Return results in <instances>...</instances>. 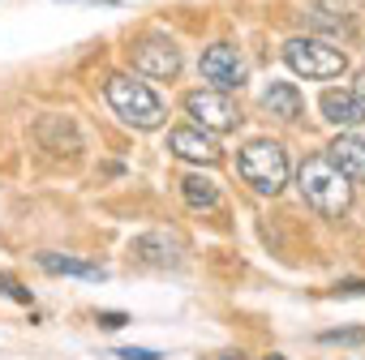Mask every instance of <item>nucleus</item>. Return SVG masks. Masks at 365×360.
Masks as SVG:
<instances>
[{"mask_svg":"<svg viewBox=\"0 0 365 360\" xmlns=\"http://www.w3.org/2000/svg\"><path fill=\"white\" fill-rule=\"evenodd\" d=\"M103 95H108L112 112H116L125 125H133V129H159V125H163V116H168L163 99H159L146 82H133V78H125V73L108 78Z\"/></svg>","mask_w":365,"mask_h":360,"instance_id":"nucleus-2","label":"nucleus"},{"mask_svg":"<svg viewBox=\"0 0 365 360\" xmlns=\"http://www.w3.org/2000/svg\"><path fill=\"white\" fill-rule=\"evenodd\" d=\"M86 5H116V0H86Z\"/></svg>","mask_w":365,"mask_h":360,"instance_id":"nucleus-21","label":"nucleus"},{"mask_svg":"<svg viewBox=\"0 0 365 360\" xmlns=\"http://www.w3.org/2000/svg\"><path fill=\"white\" fill-rule=\"evenodd\" d=\"M297 189H301V198H305L318 215H331V219L352 206V185H348V176H344L327 154H314V159L301 163Z\"/></svg>","mask_w":365,"mask_h":360,"instance_id":"nucleus-1","label":"nucleus"},{"mask_svg":"<svg viewBox=\"0 0 365 360\" xmlns=\"http://www.w3.org/2000/svg\"><path fill=\"white\" fill-rule=\"evenodd\" d=\"M262 107L271 112V116H279V120H301V112H305V99H301V90L292 86V82H271L267 90H262Z\"/></svg>","mask_w":365,"mask_h":360,"instance_id":"nucleus-10","label":"nucleus"},{"mask_svg":"<svg viewBox=\"0 0 365 360\" xmlns=\"http://www.w3.org/2000/svg\"><path fill=\"white\" fill-rule=\"evenodd\" d=\"M180 194H185V202L194 211H215L220 206V185L207 180V176H185L180 180Z\"/></svg>","mask_w":365,"mask_h":360,"instance_id":"nucleus-14","label":"nucleus"},{"mask_svg":"<svg viewBox=\"0 0 365 360\" xmlns=\"http://www.w3.org/2000/svg\"><path fill=\"white\" fill-rule=\"evenodd\" d=\"M198 69H202V78L211 82V90H241V86H245V60H241V52H237L232 43L207 48L202 60H198Z\"/></svg>","mask_w":365,"mask_h":360,"instance_id":"nucleus-7","label":"nucleus"},{"mask_svg":"<svg viewBox=\"0 0 365 360\" xmlns=\"http://www.w3.org/2000/svg\"><path fill=\"white\" fill-rule=\"evenodd\" d=\"M185 112L198 120V129H207V133H228V129H237V107H232V99H228V90H190L185 95Z\"/></svg>","mask_w":365,"mask_h":360,"instance_id":"nucleus-6","label":"nucleus"},{"mask_svg":"<svg viewBox=\"0 0 365 360\" xmlns=\"http://www.w3.org/2000/svg\"><path fill=\"white\" fill-rule=\"evenodd\" d=\"M237 167H241V176H245V185H254L258 194H279V189L288 185V154H284L279 142H267V137L250 142V146L241 150Z\"/></svg>","mask_w":365,"mask_h":360,"instance_id":"nucleus-3","label":"nucleus"},{"mask_svg":"<svg viewBox=\"0 0 365 360\" xmlns=\"http://www.w3.org/2000/svg\"><path fill=\"white\" fill-rule=\"evenodd\" d=\"M322 116L331 125H339V129H356L365 120V107H361V99L352 90H327L322 95Z\"/></svg>","mask_w":365,"mask_h":360,"instance_id":"nucleus-11","label":"nucleus"},{"mask_svg":"<svg viewBox=\"0 0 365 360\" xmlns=\"http://www.w3.org/2000/svg\"><path fill=\"white\" fill-rule=\"evenodd\" d=\"M228 360H232V356H228Z\"/></svg>","mask_w":365,"mask_h":360,"instance_id":"nucleus-23","label":"nucleus"},{"mask_svg":"<svg viewBox=\"0 0 365 360\" xmlns=\"http://www.w3.org/2000/svg\"><path fill=\"white\" fill-rule=\"evenodd\" d=\"M352 95H356V99H361V107H365V69L356 73V82H352Z\"/></svg>","mask_w":365,"mask_h":360,"instance_id":"nucleus-20","label":"nucleus"},{"mask_svg":"<svg viewBox=\"0 0 365 360\" xmlns=\"http://www.w3.org/2000/svg\"><path fill=\"white\" fill-rule=\"evenodd\" d=\"M271 360H284V356H271Z\"/></svg>","mask_w":365,"mask_h":360,"instance_id":"nucleus-22","label":"nucleus"},{"mask_svg":"<svg viewBox=\"0 0 365 360\" xmlns=\"http://www.w3.org/2000/svg\"><path fill=\"white\" fill-rule=\"evenodd\" d=\"M125 322H129L125 313H99V326H103V330H116V326H125Z\"/></svg>","mask_w":365,"mask_h":360,"instance_id":"nucleus-18","label":"nucleus"},{"mask_svg":"<svg viewBox=\"0 0 365 360\" xmlns=\"http://www.w3.org/2000/svg\"><path fill=\"white\" fill-rule=\"evenodd\" d=\"M339 296H365V283H344V287H335Z\"/></svg>","mask_w":365,"mask_h":360,"instance_id":"nucleus-19","label":"nucleus"},{"mask_svg":"<svg viewBox=\"0 0 365 360\" xmlns=\"http://www.w3.org/2000/svg\"><path fill=\"white\" fill-rule=\"evenodd\" d=\"M0 296H9V300H18V305H31V292H26L9 270H0Z\"/></svg>","mask_w":365,"mask_h":360,"instance_id":"nucleus-15","label":"nucleus"},{"mask_svg":"<svg viewBox=\"0 0 365 360\" xmlns=\"http://www.w3.org/2000/svg\"><path fill=\"white\" fill-rule=\"evenodd\" d=\"M116 356L120 360H159V351H150V347H120Z\"/></svg>","mask_w":365,"mask_h":360,"instance_id":"nucleus-17","label":"nucleus"},{"mask_svg":"<svg viewBox=\"0 0 365 360\" xmlns=\"http://www.w3.org/2000/svg\"><path fill=\"white\" fill-rule=\"evenodd\" d=\"M168 150L180 154V159H190V163H220L224 159V150L202 129H172L168 133Z\"/></svg>","mask_w":365,"mask_h":360,"instance_id":"nucleus-8","label":"nucleus"},{"mask_svg":"<svg viewBox=\"0 0 365 360\" xmlns=\"http://www.w3.org/2000/svg\"><path fill=\"white\" fill-rule=\"evenodd\" d=\"M39 266L48 275H73V279H103L108 275L103 266H91V262H78V258H61V253H39Z\"/></svg>","mask_w":365,"mask_h":360,"instance_id":"nucleus-13","label":"nucleus"},{"mask_svg":"<svg viewBox=\"0 0 365 360\" xmlns=\"http://www.w3.org/2000/svg\"><path fill=\"white\" fill-rule=\"evenodd\" d=\"M327 159H331V163H335L348 180L365 176V142H361V137H352V133L335 137V142L327 146Z\"/></svg>","mask_w":365,"mask_h":360,"instance_id":"nucleus-12","label":"nucleus"},{"mask_svg":"<svg viewBox=\"0 0 365 360\" xmlns=\"http://www.w3.org/2000/svg\"><path fill=\"white\" fill-rule=\"evenodd\" d=\"M284 60H288V69L292 73H301V78H339L344 69H348V56L335 48V43H327V39H314V35H305V39H288L284 43Z\"/></svg>","mask_w":365,"mask_h":360,"instance_id":"nucleus-4","label":"nucleus"},{"mask_svg":"<svg viewBox=\"0 0 365 360\" xmlns=\"http://www.w3.org/2000/svg\"><path fill=\"white\" fill-rule=\"evenodd\" d=\"M322 343H365V330H327Z\"/></svg>","mask_w":365,"mask_h":360,"instance_id":"nucleus-16","label":"nucleus"},{"mask_svg":"<svg viewBox=\"0 0 365 360\" xmlns=\"http://www.w3.org/2000/svg\"><path fill=\"white\" fill-rule=\"evenodd\" d=\"M129 60H133V69H138L142 78H155V82H172V78L180 73V48H176L172 39H159V35L138 39V43L129 48Z\"/></svg>","mask_w":365,"mask_h":360,"instance_id":"nucleus-5","label":"nucleus"},{"mask_svg":"<svg viewBox=\"0 0 365 360\" xmlns=\"http://www.w3.org/2000/svg\"><path fill=\"white\" fill-rule=\"evenodd\" d=\"M133 258L146 266H176L180 262V240L168 232H146L133 240Z\"/></svg>","mask_w":365,"mask_h":360,"instance_id":"nucleus-9","label":"nucleus"}]
</instances>
